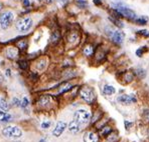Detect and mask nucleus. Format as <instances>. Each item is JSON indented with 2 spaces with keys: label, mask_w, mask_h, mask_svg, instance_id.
<instances>
[{
  "label": "nucleus",
  "mask_w": 149,
  "mask_h": 142,
  "mask_svg": "<svg viewBox=\"0 0 149 142\" xmlns=\"http://www.w3.org/2000/svg\"><path fill=\"white\" fill-rule=\"evenodd\" d=\"M3 135L8 138H18L22 135V131L15 126H8L3 129Z\"/></svg>",
  "instance_id": "obj_1"
},
{
  "label": "nucleus",
  "mask_w": 149,
  "mask_h": 142,
  "mask_svg": "<svg viewBox=\"0 0 149 142\" xmlns=\"http://www.w3.org/2000/svg\"><path fill=\"white\" fill-rule=\"evenodd\" d=\"M13 17H14V15L10 11L4 12L3 14L0 16V26H1L2 29H7V28L9 27L10 24H11L13 21Z\"/></svg>",
  "instance_id": "obj_2"
},
{
  "label": "nucleus",
  "mask_w": 149,
  "mask_h": 142,
  "mask_svg": "<svg viewBox=\"0 0 149 142\" xmlns=\"http://www.w3.org/2000/svg\"><path fill=\"white\" fill-rule=\"evenodd\" d=\"M90 112L87 110H85V109H80V110L76 111L74 112V120H76L77 122H79L80 124H84V123H87L88 121H89L90 119Z\"/></svg>",
  "instance_id": "obj_3"
},
{
  "label": "nucleus",
  "mask_w": 149,
  "mask_h": 142,
  "mask_svg": "<svg viewBox=\"0 0 149 142\" xmlns=\"http://www.w3.org/2000/svg\"><path fill=\"white\" fill-rule=\"evenodd\" d=\"M32 26V20L31 18H23V19H20L16 22V28L21 32H24V31H27L31 28Z\"/></svg>",
  "instance_id": "obj_4"
},
{
  "label": "nucleus",
  "mask_w": 149,
  "mask_h": 142,
  "mask_svg": "<svg viewBox=\"0 0 149 142\" xmlns=\"http://www.w3.org/2000/svg\"><path fill=\"white\" fill-rule=\"evenodd\" d=\"M80 95L88 103H92L94 98H95V95H94V92L92 91V89L88 88V87H84V88L81 89Z\"/></svg>",
  "instance_id": "obj_5"
},
{
  "label": "nucleus",
  "mask_w": 149,
  "mask_h": 142,
  "mask_svg": "<svg viewBox=\"0 0 149 142\" xmlns=\"http://www.w3.org/2000/svg\"><path fill=\"white\" fill-rule=\"evenodd\" d=\"M109 35L112 38V40L114 41L115 43L117 44H121L123 42V39L125 37V34L123 33L122 31H119V30H116V31H113V32H109Z\"/></svg>",
  "instance_id": "obj_6"
},
{
  "label": "nucleus",
  "mask_w": 149,
  "mask_h": 142,
  "mask_svg": "<svg viewBox=\"0 0 149 142\" xmlns=\"http://www.w3.org/2000/svg\"><path fill=\"white\" fill-rule=\"evenodd\" d=\"M116 9H117L118 12L121 13L122 16L128 17V18H134L135 17V13L123 5H116Z\"/></svg>",
  "instance_id": "obj_7"
},
{
  "label": "nucleus",
  "mask_w": 149,
  "mask_h": 142,
  "mask_svg": "<svg viewBox=\"0 0 149 142\" xmlns=\"http://www.w3.org/2000/svg\"><path fill=\"white\" fill-rule=\"evenodd\" d=\"M118 101L122 104H131L133 102H136V98H135L134 95H121L118 97Z\"/></svg>",
  "instance_id": "obj_8"
},
{
  "label": "nucleus",
  "mask_w": 149,
  "mask_h": 142,
  "mask_svg": "<svg viewBox=\"0 0 149 142\" xmlns=\"http://www.w3.org/2000/svg\"><path fill=\"white\" fill-rule=\"evenodd\" d=\"M65 127H67V124H65V122H63V121L58 122V123H56V128H54V131H52V134H54L56 137L61 136V134L65 131Z\"/></svg>",
  "instance_id": "obj_9"
},
{
  "label": "nucleus",
  "mask_w": 149,
  "mask_h": 142,
  "mask_svg": "<svg viewBox=\"0 0 149 142\" xmlns=\"http://www.w3.org/2000/svg\"><path fill=\"white\" fill-rule=\"evenodd\" d=\"M85 142H98V136L94 132H88L84 136Z\"/></svg>",
  "instance_id": "obj_10"
},
{
  "label": "nucleus",
  "mask_w": 149,
  "mask_h": 142,
  "mask_svg": "<svg viewBox=\"0 0 149 142\" xmlns=\"http://www.w3.org/2000/svg\"><path fill=\"white\" fill-rule=\"evenodd\" d=\"M80 123L79 122H77L76 120H74V121H72L71 123L69 124V130L71 131L72 133H77L80 131Z\"/></svg>",
  "instance_id": "obj_11"
},
{
  "label": "nucleus",
  "mask_w": 149,
  "mask_h": 142,
  "mask_svg": "<svg viewBox=\"0 0 149 142\" xmlns=\"http://www.w3.org/2000/svg\"><path fill=\"white\" fill-rule=\"evenodd\" d=\"M11 119V115L0 110V122H7Z\"/></svg>",
  "instance_id": "obj_12"
},
{
  "label": "nucleus",
  "mask_w": 149,
  "mask_h": 142,
  "mask_svg": "<svg viewBox=\"0 0 149 142\" xmlns=\"http://www.w3.org/2000/svg\"><path fill=\"white\" fill-rule=\"evenodd\" d=\"M103 92H104L105 95H112L115 93V88L111 85H106V86H104Z\"/></svg>",
  "instance_id": "obj_13"
},
{
  "label": "nucleus",
  "mask_w": 149,
  "mask_h": 142,
  "mask_svg": "<svg viewBox=\"0 0 149 142\" xmlns=\"http://www.w3.org/2000/svg\"><path fill=\"white\" fill-rule=\"evenodd\" d=\"M0 109H3V110H8L9 109V105H8L7 101L2 97H0Z\"/></svg>",
  "instance_id": "obj_14"
},
{
  "label": "nucleus",
  "mask_w": 149,
  "mask_h": 142,
  "mask_svg": "<svg viewBox=\"0 0 149 142\" xmlns=\"http://www.w3.org/2000/svg\"><path fill=\"white\" fill-rule=\"evenodd\" d=\"M94 53V47L91 46V45H88L84 48V54L86 56H91L92 54Z\"/></svg>",
  "instance_id": "obj_15"
},
{
  "label": "nucleus",
  "mask_w": 149,
  "mask_h": 142,
  "mask_svg": "<svg viewBox=\"0 0 149 142\" xmlns=\"http://www.w3.org/2000/svg\"><path fill=\"white\" fill-rule=\"evenodd\" d=\"M71 88H72V85H71V84H69V83H65V85H63V86L61 87V88H60V91H58V92H60V93L67 92V91H69Z\"/></svg>",
  "instance_id": "obj_16"
},
{
  "label": "nucleus",
  "mask_w": 149,
  "mask_h": 142,
  "mask_svg": "<svg viewBox=\"0 0 149 142\" xmlns=\"http://www.w3.org/2000/svg\"><path fill=\"white\" fill-rule=\"evenodd\" d=\"M136 22L138 24H142V25H144V24H146V22H147V19L144 18V17H139V18L136 19Z\"/></svg>",
  "instance_id": "obj_17"
},
{
  "label": "nucleus",
  "mask_w": 149,
  "mask_h": 142,
  "mask_svg": "<svg viewBox=\"0 0 149 142\" xmlns=\"http://www.w3.org/2000/svg\"><path fill=\"white\" fill-rule=\"evenodd\" d=\"M110 131H111V128L108 127V126H106V127H104V129L101 131V134L104 135V136H105V135H108Z\"/></svg>",
  "instance_id": "obj_18"
},
{
  "label": "nucleus",
  "mask_w": 149,
  "mask_h": 142,
  "mask_svg": "<svg viewBox=\"0 0 149 142\" xmlns=\"http://www.w3.org/2000/svg\"><path fill=\"white\" fill-rule=\"evenodd\" d=\"M28 103H29V101H28L27 97H24V98H23V99H22V101L20 102V106L24 108V107H26V106L28 105Z\"/></svg>",
  "instance_id": "obj_19"
},
{
  "label": "nucleus",
  "mask_w": 149,
  "mask_h": 142,
  "mask_svg": "<svg viewBox=\"0 0 149 142\" xmlns=\"http://www.w3.org/2000/svg\"><path fill=\"white\" fill-rule=\"evenodd\" d=\"M136 73L138 74V76H139V77H141V78L145 77V71H144L143 69H137Z\"/></svg>",
  "instance_id": "obj_20"
},
{
  "label": "nucleus",
  "mask_w": 149,
  "mask_h": 142,
  "mask_svg": "<svg viewBox=\"0 0 149 142\" xmlns=\"http://www.w3.org/2000/svg\"><path fill=\"white\" fill-rule=\"evenodd\" d=\"M58 38H60V34H58V32H54L52 36V42H56V41L58 40Z\"/></svg>",
  "instance_id": "obj_21"
},
{
  "label": "nucleus",
  "mask_w": 149,
  "mask_h": 142,
  "mask_svg": "<svg viewBox=\"0 0 149 142\" xmlns=\"http://www.w3.org/2000/svg\"><path fill=\"white\" fill-rule=\"evenodd\" d=\"M77 4L81 7H85L87 6V1L86 0H77Z\"/></svg>",
  "instance_id": "obj_22"
},
{
  "label": "nucleus",
  "mask_w": 149,
  "mask_h": 142,
  "mask_svg": "<svg viewBox=\"0 0 149 142\" xmlns=\"http://www.w3.org/2000/svg\"><path fill=\"white\" fill-rule=\"evenodd\" d=\"M49 126H50L49 121H45L41 123V127H42L43 129H47V128H49Z\"/></svg>",
  "instance_id": "obj_23"
},
{
  "label": "nucleus",
  "mask_w": 149,
  "mask_h": 142,
  "mask_svg": "<svg viewBox=\"0 0 149 142\" xmlns=\"http://www.w3.org/2000/svg\"><path fill=\"white\" fill-rule=\"evenodd\" d=\"M17 46L20 48V49H25L26 46H27V43L24 42V41H21V42H19L18 44H17Z\"/></svg>",
  "instance_id": "obj_24"
},
{
  "label": "nucleus",
  "mask_w": 149,
  "mask_h": 142,
  "mask_svg": "<svg viewBox=\"0 0 149 142\" xmlns=\"http://www.w3.org/2000/svg\"><path fill=\"white\" fill-rule=\"evenodd\" d=\"M19 66L21 69H26L27 68V64H26L25 61H19Z\"/></svg>",
  "instance_id": "obj_25"
},
{
  "label": "nucleus",
  "mask_w": 149,
  "mask_h": 142,
  "mask_svg": "<svg viewBox=\"0 0 149 142\" xmlns=\"http://www.w3.org/2000/svg\"><path fill=\"white\" fill-rule=\"evenodd\" d=\"M139 33L142 34V35H144V36H146V37L149 36V31H147V30H140Z\"/></svg>",
  "instance_id": "obj_26"
},
{
  "label": "nucleus",
  "mask_w": 149,
  "mask_h": 142,
  "mask_svg": "<svg viewBox=\"0 0 149 142\" xmlns=\"http://www.w3.org/2000/svg\"><path fill=\"white\" fill-rule=\"evenodd\" d=\"M40 102L42 104L49 103V97H47V96H45V97H42V98H41V100H40Z\"/></svg>",
  "instance_id": "obj_27"
},
{
  "label": "nucleus",
  "mask_w": 149,
  "mask_h": 142,
  "mask_svg": "<svg viewBox=\"0 0 149 142\" xmlns=\"http://www.w3.org/2000/svg\"><path fill=\"white\" fill-rule=\"evenodd\" d=\"M145 50H146V49H143V50H142V49H138L137 51H136V54H137L138 57H140V56H142V54H143V52L145 51Z\"/></svg>",
  "instance_id": "obj_28"
},
{
  "label": "nucleus",
  "mask_w": 149,
  "mask_h": 142,
  "mask_svg": "<svg viewBox=\"0 0 149 142\" xmlns=\"http://www.w3.org/2000/svg\"><path fill=\"white\" fill-rule=\"evenodd\" d=\"M13 102H14V105H16V106H20V101H19V99H17V98H14L13 99Z\"/></svg>",
  "instance_id": "obj_29"
},
{
  "label": "nucleus",
  "mask_w": 149,
  "mask_h": 142,
  "mask_svg": "<svg viewBox=\"0 0 149 142\" xmlns=\"http://www.w3.org/2000/svg\"><path fill=\"white\" fill-rule=\"evenodd\" d=\"M125 125H126L127 129H130V127L132 126V123H131V122H128V121H125Z\"/></svg>",
  "instance_id": "obj_30"
},
{
  "label": "nucleus",
  "mask_w": 149,
  "mask_h": 142,
  "mask_svg": "<svg viewBox=\"0 0 149 142\" xmlns=\"http://www.w3.org/2000/svg\"><path fill=\"white\" fill-rule=\"evenodd\" d=\"M23 4H24V6L27 7V6H29V1L28 0H23Z\"/></svg>",
  "instance_id": "obj_31"
},
{
  "label": "nucleus",
  "mask_w": 149,
  "mask_h": 142,
  "mask_svg": "<svg viewBox=\"0 0 149 142\" xmlns=\"http://www.w3.org/2000/svg\"><path fill=\"white\" fill-rule=\"evenodd\" d=\"M94 2H95L96 4H101V1H99V0H94Z\"/></svg>",
  "instance_id": "obj_32"
},
{
  "label": "nucleus",
  "mask_w": 149,
  "mask_h": 142,
  "mask_svg": "<svg viewBox=\"0 0 149 142\" xmlns=\"http://www.w3.org/2000/svg\"><path fill=\"white\" fill-rule=\"evenodd\" d=\"M52 1H54V0H45V2H47V3H52Z\"/></svg>",
  "instance_id": "obj_33"
},
{
  "label": "nucleus",
  "mask_w": 149,
  "mask_h": 142,
  "mask_svg": "<svg viewBox=\"0 0 149 142\" xmlns=\"http://www.w3.org/2000/svg\"><path fill=\"white\" fill-rule=\"evenodd\" d=\"M146 117H147V119L149 121V111H147V113H146Z\"/></svg>",
  "instance_id": "obj_34"
},
{
  "label": "nucleus",
  "mask_w": 149,
  "mask_h": 142,
  "mask_svg": "<svg viewBox=\"0 0 149 142\" xmlns=\"http://www.w3.org/2000/svg\"><path fill=\"white\" fill-rule=\"evenodd\" d=\"M39 142H47V141H45V140H43V139H41V140L39 141Z\"/></svg>",
  "instance_id": "obj_35"
},
{
  "label": "nucleus",
  "mask_w": 149,
  "mask_h": 142,
  "mask_svg": "<svg viewBox=\"0 0 149 142\" xmlns=\"http://www.w3.org/2000/svg\"><path fill=\"white\" fill-rule=\"evenodd\" d=\"M1 9H2V4L0 3V10H1Z\"/></svg>",
  "instance_id": "obj_36"
},
{
  "label": "nucleus",
  "mask_w": 149,
  "mask_h": 142,
  "mask_svg": "<svg viewBox=\"0 0 149 142\" xmlns=\"http://www.w3.org/2000/svg\"><path fill=\"white\" fill-rule=\"evenodd\" d=\"M14 142H20V141H14Z\"/></svg>",
  "instance_id": "obj_37"
},
{
  "label": "nucleus",
  "mask_w": 149,
  "mask_h": 142,
  "mask_svg": "<svg viewBox=\"0 0 149 142\" xmlns=\"http://www.w3.org/2000/svg\"><path fill=\"white\" fill-rule=\"evenodd\" d=\"M38 1H39V0H38Z\"/></svg>",
  "instance_id": "obj_38"
}]
</instances>
